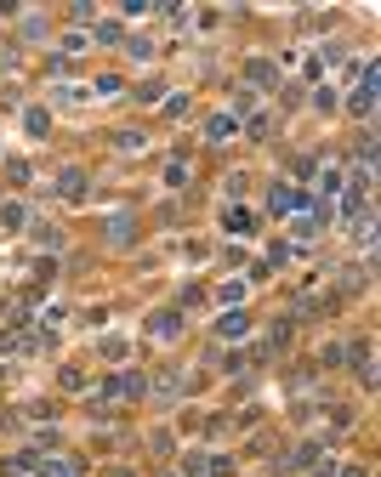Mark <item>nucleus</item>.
Listing matches in <instances>:
<instances>
[{"instance_id": "1", "label": "nucleus", "mask_w": 381, "mask_h": 477, "mask_svg": "<svg viewBox=\"0 0 381 477\" xmlns=\"http://www.w3.org/2000/svg\"><path fill=\"white\" fill-rule=\"evenodd\" d=\"M143 386H148V381H143V375L131 369V375H114V381L103 386V398H137V392H143Z\"/></svg>"}, {"instance_id": "2", "label": "nucleus", "mask_w": 381, "mask_h": 477, "mask_svg": "<svg viewBox=\"0 0 381 477\" xmlns=\"http://www.w3.org/2000/svg\"><path fill=\"white\" fill-rule=\"evenodd\" d=\"M245 80H250V85H279V68L257 57V63H250V68H245Z\"/></svg>"}, {"instance_id": "3", "label": "nucleus", "mask_w": 381, "mask_h": 477, "mask_svg": "<svg viewBox=\"0 0 381 477\" xmlns=\"http://www.w3.org/2000/svg\"><path fill=\"white\" fill-rule=\"evenodd\" d=\"M302 205H308V199L296 193V188H273V210H279V216H290V210H302Z\"/></svg>"}, {"instance_id": "4", "label": "nucleus", "mask_w": 381, "mask_h": 477, "mask_svg": "<svg viewBox=\"0 0 381 477\" xmlns=\"http://www.w3.org/2000/svg\"><path fill=\"white\" fill-rule=\"evenodd\" d=\"M34 471H40V477H80L74 460H34Z\"/></svg>"}, {"instance_id": "5", "label": "nucleus", "mask_w": 381, "mask_h": 477, "mask_svg": "<svg viewBox=\"0 0 381 477\" xmlns=\"http://www.w3.org/2000/svg\"><path fill=\"white\" fill-rule=\"evenodd\" d=\"M148 330H154L159 341H171V335L182 330V318H177V313H154V324H148Z\"/></svg>"}, {"instance_id": "6", "label": "nucleus", "mask_w": 381, "mask_h": 477, "mask_svg": "<svg viewBox=\"0 0 381 477\" xmlns=\"http://www.w3.org/2000/svg\"><path fill=\"white\" fill-rule=\"evenodd\" d=\"M205 137H210V142H222V137H233V114H217V119L205 125Z\"/></svg>"}, {"instance_id": "7", "label": "nucleus", "mask_w": 381, "mask_h": 477, "mask_svg": "<svg viewBox=\"0 0 381 477\" xmlns=\"http://www.w3.org/2000/svg\"><path fill=\"white\" fill-rule=\"evenodd\" d=\"M228 228H233V233H250L257 222H250V210H228Z\"/></svg>"}, {"instance_id": "8", "label": "nucleus", "mask_w": 381, "mask_h": 477, "mask_svg": "<svg viewBox=\"0 0 381 477\" xmlns=\"http://www.w3.org/2000/svg\"><path fill=\"white\" fill-rule=\"evenodd\" d=\"M222 335H228V341L245 335V313H228V318H222Z\"/></svg>"}, {"instance_id": "9", "label": "nucleus", "mask_w": 381, "mask_h": 477, "mask_svg": "<svg viewBox=\"0 0 381 477\" xmlns=\"http://www.w3.org/2000/svg\"><path fill=\"white\" fill-rule=\"evenodd\" d=\"M23 119H29V131H34V137H40V131H46V119H52V114H46V108H29V114H23Z\"/></svg>"}, {"instance_id": "10", "label": "nucleus", "mask_w": 381, "mask_h": 477, "mask_svg": "<svg viewBox=\"0 0 381 477\" xmlns=\"http://www.w3.org/2000/svg\"><path fill=\"white\" fill-rule=\"evenodd\" d=\"M86 188V170H63V193H80Z\"/></svg>"}, {"instance_id": "11", "label": "nucleus", "mask_w": 381, "mask_h": 477, "mask_svg": "<svg viewBox=\"0 0 381 477\" xmlns=\"http://www.w3.org/2000/svg\"><path fill=\"white\" fill-rule=\"evenodd\" d=\"M165 182H171V188H182V182H188V165H182V159H171V170H165Z\"/></svg>"}, {"instance_id": "12", "label": "nucleus", "mask_w": 381, "mask_h": 477, "mask_svg": "<svg viewBox=\"0 0 381 477\" xmlns=\"http://www.w3.org/2000/svg\"><path fill=\"white\" fill-rule=\"evenodd\" d=\"M0 216H6V228H23V222H29V210H23V205H6Z\"/></svg>"}, {"instance_id": "13", "label": "nucleus", "mask_w": 381, "mask_h": 477, "mask_svg": "<svg viewBox=\"0 0 381 477\" xmlns=\"http://www.w3.org/2000/svg\"><path fill=\"white\" fill-rule=\"evenodd\" d=\"M342 477H364V471H342Z\"/></svg>"}, {"instance_id": "14", "label": "nucleus", "mask_w": 381, "mask_h": 477, "mask_svg": "<svg viewBox=\"0 0 381 477\" xmlns=\"http://www.w3.org/2000/svg\"><path fill=\"white\" fill-rule=\"evenodd\" d=\"M114 477H131V471H114Z\"/></svg>"}]
</instances>
